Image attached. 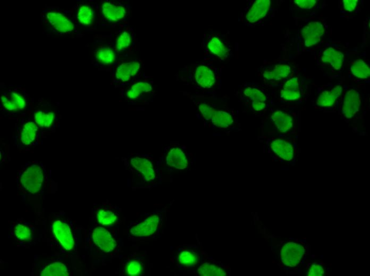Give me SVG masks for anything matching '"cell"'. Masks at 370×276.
Returning <instances> with one entry per match:
<instances>
[{"label": "cell", "mask_w": 370, "mask_h": 276, "mask_svg": "<svg viewBox=\"0 0 370 276\" xmlns=\"http://www.w3.org/2000/svg\"><path fill=\"white\" fill-rule=\"evenodd\" d=\"M42 276H68L67 268L61 263H55L47 266L40 274Z\"/></svg>", "instance_id": "484cf974"}, {"label": "cell", "mask_w": 370, "mask_h": 276, "mask_svg": "<svg viewBox=\"0 0 370 276\" xmlns=\"http://www.w3.org/2000/svg\"><path fill=\"white\" fill-rule=\"evenodd\" d=\"M98 223L104 226L113 224L118 220L117 216L109 210H101L97 214Z\"/></svg>", "instance_id": "1f68e13d"}, {"label": "cell", "mask_w": 370, "mask_h": 276, "mask_svg": "<svg viewBox=\"0 0 370 276\" xmlns=\"http://www.w3.org/2000/svg\"><path fill=\"white\" fill-rule=\"evenodd\" d=\"M1 102L6 110L12 112L22 110L26 106V102L24 97L15 92L2 96Z\"/></svg>", "instance_id": "9a60e30c"}, {"label": "cell", "mask_w": 370, "mask_h": 276, "mask_svg": "<svg viewBox=\"0 0 370 276\" xmlns=\"http://www.w3.org/2000/svg\"><path fill=\"white\" fill-rule=\"evenodd\" d=\"M167 164L178 169H185L188 165V161L185 153L179 148H172L167 156Z\"/></svg>", "instance_id": "ffe728a7"}, {"label": "cell", "mask_w": 370, "mask_h": 276, "mask_svg": "<svg viewBox=\"0 0 370 276\" xmlns=\"http://www.w3.org/2000/svg\"><path fill=\"white\" fill-rule=\"evenodd\" d=\"M358 2V0H344V9L347 11L352 12L356 9Z\"/></svg>", "instance_id": "60d3db41"}, {"label": "cell", "mask_w": 370, "mask_h": 276, "mask_svg": "<svg viewBox=\"0 0 370 276\" xmlns=\"http://www.w3.org/2000/svg\"><path fill=\"white\" fill-rule=\"evenodd\" d=\"M179 263L185 266H193L197 261V256L191 251H185L182 252L179 256Z\"/></svg>", "instance_id": "e575fe53"}, {"label": "cell", "mask_w": 370, "mask_h": 276, "mask_svg": "<svg viewBox=\"0 0 370 276\" xmlns=\"http://www.w3.org/2000/svg\"><path fill=\"white\" fill-rule=\"evenodd\" d=\"M209 50L221 59H226L228 55V50L225 45L217 37H213L208 43Z\"/></svg>", "instance_id": "d4e9b609"}, {"label": "cell", "mask_w": 370, "mask_h": 276, "mask_svg": "<svg viewBox=\"0 0 370 276\" xmlns=\"http://www.w3.org/2000/svg\"><path fill=\"white\" fill-rule=\"evenodd\" d=\"M38 132V127L34 123L30 122L24 126L21 133V142L26 145H29L33 142L36 139Z\"/></svg>", "instance_id": "7402d4cb"}, {"label": "cell", "mask_w": 370, "mask_h": 276, "mask_svg": "<svg viewBox=\"0 0 370 276\" xmlns=\"http://www.w3.org/2000/svg\"><path fill=\"white\" fill-rule=\"evenodd\" d=\"M159 224V217L153 215L144 221L138 224L130 230V233L135 237H144L153 235L157 230Z\"/></svg>", "instance_id": "ba28073f"}, {"label": "cell", "mask_w": 370, "mask_h": 276, "mask_svg": "<svg viewBox=\"0 0 370 276\" xmlns=\"http://www.w3.org/2000/svg\"><path fill=\"white\" fill-rule=\"evenodd\" d=\"M131 37L130 34L127 31L122 32L118 37L116 44V50L117 52H120L126 50L130 46L131 43Z\"/></svg>", "instance_id": "d6a6232c"}, {"label": "cell", "mask_w": 370, "mask_h": 276, "mask_svg": "<svg viewBox=\"0 0 370 276\" xmlns=\"http://www.w3.org/2000/svg\"><path fill=\"white\" fill-rule=\"evenodd\" d=\"M271 5L270 0H258L253 4L246 15V19L251 23L256 22L266 17Z\"/></svg>", "instance_id": "7c38bea8"}, {"label": "cell", "mask_w": 370, "mask_h": 276, "mask_svg": "<svg viewBox=\"0 0 370 276\" xmlns=\"http://www.w3.org/2000/svg\"><path fill=\"white\" fill-rule=\"evenodd\" d=\"M291 68L286 64H278L273 71H266L264 77L268 80H280L286 78L290 75Z\"/></svg>", "instance_id": "44dd1931"}, {"label": "cell", "mask_w": 370, "mask_h": 276, "mask_svg": "<svg viewBox=\"0 0 370 276\" xmlns=\"http://www.w3.org/2000/svg\"><path fill=\"white\" fill-rule=\"evenodd\" d=\"M195 78L197 84L205 88H211L216 82L213 72L210 68L205 66H200L196 68Z\"/></svg>", "instance_id": "ac0fdd59"}, {"label": "cell", "mask_w": 370, "mask_h": 276, "mask_svg": "<svg viewBox=\"0 0 370 276\" xmlns=\"http://www.w3.org/2000/svg\"><path fill=\"white\" fill-rule=\"evenodd\" d=\"M53 232L63 248L71 250L75 245L72 235L69 226L60 221H57L53 224Z\"/></svg>", "instance_id": "8992f818"}, {"label": "cell", "mask_w": 370, "mask_h": 276, "mask_svg": "<svg viewBox=\"0 0 370 276\" xmlns=\"http://www.w3.org/2000/svg\"><path fill=\"white\" fill-rule=\"evenodd\" d=\"M152 86L147 83L140 82L134 84L128 90L127 96L131 100L137 99L139 96L144 93H149L152 91Z\"/></svg>", "instance_id": "4316f807"}, {"label": "cell", "mask_w": 370, "mask_h": 276, "mask_svg": "<svg viewBox=\"0 0 370 276\" xmlns=\"http://www.w3.org/2000/svg\"><path fill=\"white\" fill-rule=\"evenodd\" d=\"M325 274V271L323 266L317 264L312 265L308 272L309 276H323Z\"/></svg>", "instance_id": "ab89813d"}, {"label": "cell", "mask_w": 370, "mask_h": 276, "mask_svg": "<svg viewBox=\"0 0 370 276\" xmlns=\"http://www.w3.org/2000/svg\"><path fill=\"white\" fill-rule=\"evenodd\" d=\"M343 89L341 86H336L321 93L316 102L317 106L323 108H330L334 106L337 99L342 94Z\"/></svg>", "instance_id": "30bf717a"}, {"label": "cell", "mask_w": 370, "mask_h": 276, "mask_svg": "<svg viewBox=\"0 0 370 276\" xmlns=\"http://www.w3.org/2000/svg\"><path fill=\"white\" fill-rule=\"evenodd\" d=\"M77 18L81 25H91L94 20V13L89 6L82 5L77 13Z\"/></svg>", "instance_id": "f1b7e54d"}, {"label": "cell", "mask_w": 370, "mask_h": 276, "mask_svg": "<svg viewBox=\"0 0 370 276\" xmlns=\"http://www.w3.org/2000/svg\"><path fill=\"white\" fill-rule=\"evenodd\" d=\"M46 17L51 25L57 31L61 32H68L72 31L74 26L72 22L62 14L57 12H50Z\"/></svg>", "instance_id": "4fadbf2b"}, {"label": "cell", "mask_w": 370, "mask_h": 276, "mask_svg": "<svg viewBox=\"0 0 370 276\" xmlns=\"http://www.w3.org/2000/svg\"><path fill=\"white\" fill-rule=\"evenodd\" d=\"M92 238L95 244L105 253H110L116 247V241L109 231L102 227H97L94 230Z\"/></svg>", "instance_id": "52a82bcc"}, {"label": "cell", "mask_w": 370, "mask_h": 276, "mask_svg": "<svg viewBox=\"0 0 370 276\" xmlns=\"http://www.w3.org/2000/svg\"><path fill=\"white\" fill-rule=\"evenodd\" d=\"M15 237L20 240H28L30 239L31 232L28 227L22 224H18L15 226L14 230Z\"/></svg>", "instance_id": "d590c367"}, {"label": "cell", "mask_w": 370, "mask_h": 276, "mask_svg": "<svg viewBox=\"0 0 370 276\" xmlns=\"http://www.w3.org/2000/svg\"><path fill=\"white\" fill-rule=\"evenodd\" d=\"M126 273L129 276H138L142 271V265L137 262L129 263L126 267Z\"/></svg>", "instance_id": "8d00e7d4"}, {"label": "cell", "mask_w": 370, "mask_h": 276, "mask_svg": "<svg viewBox=\"0 0 370 276\" xmlns=\"http://www.w3.org/2000/svg\"><path fill=\"white\" fill-rule=\"evenodd\" d=\"M244 95L248 97L251 100L253 101H259L266 102L267 97L265 94L262 92L259 89L249 87L246 88L244 91Z\"/></svg>", "instance_id": "836d02e7"}, {"label": "cell", "mask_w": 370, "mask_h": 276, "mask_svg": "<svg viewBox=\"0 0 370 276\" xmlns=\"http://www.w3.org/2000/svg\"><path fill=\"white\" fill-rule=\"evenodd\" d=\"M35 121L40 127L50 128L54 120L55 115L53 112L39 111L35 114Z\"/></svg>", "instance_id": "f546056e"}, {"label": "cell", "mask_w": 370, "mask_h": 276, "mask_svg": "<svg viewBox=\"0 0 370 276\" xmlns=\"http://www.w3.org/2000/svg\"><path fill=\"white\" fill-rule=\"evenodd\" d=\"M271 119L279 132L286 134L293 131L294 120L289 114L281 111H276L271 116Z\"/></svg>", "instance_id": "9c48e42d"}, {"label": "cell", "mask_w": 370, "mask_h": 276, "mask_svg": "<svg viewBox=\"0 0 370 276\" xmlns=\"http://www.w3.org/2000/svg\"><path fill=\"white\" fill-rule=\"evenodd\" d=\"M294 3L303 10L311 9L317 3L316 0H295Z\"/></svg>", "instance_id": "74e56055"}, {"label": "cell", "mask_w": 370, "mask_h": 276, "mask_svg": "<svg viewBox=\"0 0 370 276\" xmlns=\"http://www.w3.org/2000/svg\"><path fill=\"white\" fill-rule=\"evenodd\" d=\"M211 120L214 125L221 128H227L234 123L232 117L228 113L221 111H215Z\"/></svg>", "instance_id": "603a6c76"}, {"label": "cell", "mask_w": 370, "mask_h": 276, "mask_svg": "<svg viewBox=\"0 0 370 276\" xmlns=\"http://www.w3.org/2000/svg\"><path fill=\"white\" fill-rule=\"evenodd\" d=\"M266 107V104L265 102H259V101H253L252 102V107L254 110L257 112H261L264 110Z\"/></svg>", "instance_id": "b9f144b4"}, {"label": "cell", "mask_w": 370, "mask_h": 276, "mask_svg": "<svg viewBox=\"0 0 370 276\" xmlns=\"http://www.w3.org/2000/svg\"><path fill=\"white\" fill-rule=\"evenodd\" d=\"M280 95L283 99L287 101L299 100L301 97V91L298 78H293L288 80L283 86Z\"/></svg>", "instance_id": "5bb4252c"}, {"label": "cell", "mask_w": 370, "mask_h": 276, "mask_svg": "<svg viewBox=\"0 0 370 276\" xmlns=\"http://www.w3.org/2000/svg\"><path fill=\"white\" fill-rule=\"evenodd\" d=\"M131 165L144 176L146 181L154 180V169L151 162L146 159L135 157L131 159Z\"/></svg>", "instance_id": "2e32d148"}, {"label": "cell", "mask_w": 370, "mask_h": 276, "mask_svg": "<svg viewBox=\"0 0 370 276\" xmlns=\"http://www.w3.org/2000/svg\"><path fill=\"white\" fill-rule=\"evenodd\" d=\"M199 110L203 117L208 120L211 119L213 113L216 111L206 104H201L199 106Z\"/></svg>", "instance_id": "f35d334b"}, {"label": "cell", "mask_w": 370, "mask_h": 276, "mask_svg": "<svg viewBox=\"0 0 370 276\" xmlns=\"http://www.w3.org/2000/svg\"><path fill=\"white\" fill-rule=\"evenodd\" d=\"M361 99L359 93L351 89L345 94L342 108V113L345 118L351 119L359 112Z\"/></svg>", "instance_id": "3957f363"}, {"label": "cell", "mask_w": 370, "mask_h": 276, "mask_svg": "<svg viewBox=\"0 0 370 276\" xmlns=\"http://www.w3.org/2000/svg\"><path fill=\"white\" fill-rule=\"evenodd\" d=\"M325 31V27L321 22L314 21L308 23L302 30L304 44L308 47L316 45L323 37Z\"/></svg>", "instance_id": "5b68a950"}, {"label": "cell", "mask_w": 370, "mask_h": 276, "mask_svg": "<svg viewBox=\"0 0 370 276\" xmlns=\"http://www.w3.org/2000/svg\"><path fill=\"white\" fill-rule=\"evenodd\" d=\"M198 273L203 276H225L227 273L221 268L211 264H205L198 269Z\"/></svg>", "instance_id": "4dcf8cb0"}, {"label": "cell", "mask_w": 370, "mask_h": 276, "mask_svg": "<svg viewBox=\"0 0 370 276\" xmlns=\"http://www.w3.org/2000/svg\"><path fill=\"white\" fill-rule=\"evenodd\" d=\"M43 181L42 169L35 164L24 170L20 177V183L24 189L32 194L37 193L42 188Z\"/></svg>", "instance_id": "6da1fadb"}, {"label": "cell", "mask_w": 370, "mask_h": 276, "mask_svg": "<svg viewBox=\"0 0 370 276\" xmlns=\"http://www.w3.org/2000/svg\"><path fill=\"white\" fill-rule=\"evenodd\" d=\"M270 148L279 158L292 161L296 154V144L292 140L277 139L271 141Z\"/></svg>", "instance_id": "277c9868"}, {"label": "cell", "mask_w": 370, "mask_h": 276, "mask_svg": "<svg viewBox=\"0 0 370 276\" xmlns=\"http://www.w3.org/2000/svg\"><path fill=\"white\" fill-rule=\"evenodd\" d=\"M305 253V248L299 243H287L282 249V262L286 266L297 267L300 264Z\"/></svg>", "instance_id": "7a4b0ae2"}, {"label": "cell", "mask_w": 370, "mask_h": 276, "mask_svg": "<svg viewBox=\"0 0 370 276\" xmlns=\"http://www.w3.org/2000/svg\"><path fill=\"white\" fill-rule=\"evenodd\" d=\"M95 58L101 64L109 65L116 60V53L109 47H103L96 52Z\"/></svg>", "instance_id": "83f0119b"}, {"label": "cell", "mask_w": 370, "mask_h": 276, "mask_svg": "<svg viewBox=\"0 0 370 276\" xmlns=\"http://www.w3.org/2000/svg\"><path fill=\"white\" fill-rule=\"evenodd\" d=\"M104 18L110 22H117L124 18L127 10L124 6L112 2H105L102 5Z\"/></svg>", "instance_id": "8fae6325"}, {"label": "cell", "mask_w": 370, "mask_h": 276, "mask_svg": "<svg viewBox=\"0 0 370 276\" xmlns=\"http://www.w3.org/2000/svg\"><path fill=\"white\" fill-rule=\"evenodd\" d=\"M141 68V64L132 61L120 65L116 72V77L122 82H126L137 75Z\"/></svg>", "instance_id": "e0dca14e"}, {"label": "cell", "mask_w": 370, "mask_h": 276, "mask_svg": "<svg viewBox=\"0 0 370 276\" xmlns=\"http://www.w3.org/2000/svg\"><path fill=\"white\" fill-rule=\"evenodd\" d=\"M344 57L342 52L336 50L333 47H330L323 52L322 61L325 64L330 65L333 68L338 70L342 67Z\"/></svg>", "instance_id": "d6986e66"}, {"label": "cell", "mask_w": 370, "mask_h": 276, "mask_svg": "<svg viewBox=\"0 0 370 276\" xmlns=\"http://www.w3.org/2000/svg\"><path fill=\"white\" fill-rule=\"evenodd\" d=\"M351 70L353 76L359 79H367L370 76V68L368 64L363 60L353 62Z\"/></svg>", "instance_id": "cb8c5ba5"}]
</instances>
